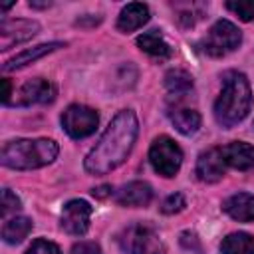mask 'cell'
I'll list each match as a JSON object with an SVG mask.
<instances>
[{"label":"cell","instance_id":"28","mask_svg":"<svg viewBox=\"0 0 254 254\" xmlns=\"http://www.w3.org/2000/svg\"><path fill=\"white\" fill-rule=\"evenodd\" d=\"M109 194H111V187L109 185H101V187L93 189V196H97V198H105Z\"/></svg>","mask_w":254,"mask_h":254},{"label":"cell","instance_id":"19","mask_svg":"<svg viewBox=\"0 0 254 254\" xmlns=\"http://www.w3.org/2000/svg\"><path fill=\"white\" fill-rule=\"evenodd\" d=\"M30 230H32V220L30 218H26V216H14V218H10V220L4 222V226H2V238L8 244H18V242H22L30 234Z\"/></svg>","mask_w":254,"mask_h":254},{"label":"cell","instance_id":"4","mask_svg":"<svg viewBox=\"0 0 254 254\" xmlns=\"http://www.w3.org/2000/svg\"><path fill=\"white\" fill-rule=\"evenodd\" d=\"M117 240L125 254H165L163 240L147 224H131L123 228Z\"/></svg>","mask_w":254,"mask_h":254},{"label":"cell","instance_id":"22","mask_svg":"<svg viewBox=\"0 0 254 254\" xmlns=\"http://www.w3.org/2000/svg\"><path fill=\"white\" fill-rule=\"evenodd\" d=\"M226 8L232 10L244 22L254 20V0H230L226 2Z\"/></svg>","mask_w":254,"mask_h":254},{"label":"cell","instance_id":"24","mask_svg":"<svg viewBox=\"0 0 254 254\" xmlns=\"http://www.w3.org/2000/svg\"><path fill=\"white\" fill-rule=\"evenodd\" d=\"M20 206H22L20 198H18L10 189H4V190H2V216L6 218L10 212L20 210Z\"/></svg>","mask_w":254,"mask_h":254},{"label":"cell","instance_id":"5","mask_svg":"<svg viewBox=\"0 0 254 254\" xmlns=\"http://www.w3.org/2000/svg\"><path fill=\"white\" fill-rule=\"evenodd\" d=\"M240 42H242L240 30L228 20H218L216 24H212V28L202 38L200 48L204 54H208L212 58H222V56L234 52L240 46Z\"/></svg>","mask_w":254,"mask_h":254},{"label":"cell","instance_id":"1","mask_svg":"<svg viewBox=\"0 0 254 254\" xmlns=\"http://www.w3.org/2000/svg\"><path fill=\"white\" fill-rule=\"evenodd\" d=\"M137 133H139V121L135 113L131 109L119 111L111 119V123L107 125L95 147L87 153L83 163L85 171L91 175H105L117 169L129 157L137 141Z\"/></svg>","mask_w":254,"mask_h":254},{"label":"cell","instance_id":"6","mask_svg":"<svg viewBox=\"0 0 254 254\" xmlns=\"http://www.w3.org/2000/svg\"><path fill=\"white\" fill-rule=\"evenodd\" d=\"M149 161L161 177H175L183 163V151L171 137L161 135L149 149Z\"/></svg>","mask_w":254,"mask_h":254},{"label":"cell","instance_id":"3","mask_svg":"<svg viewBox=\"0 0 254 254\" xmlns=\"http://www.w3.org/2000/svg\"><path fill=\"white\" fill-rule=\"evenodd\" d=\"M58 143L52 139H16L2 147L0 161L8 169H40L50 165L58 157Z\"/></svg>","mask_w":254,"mask_h":254},{"label":"cell","instance_id":"21","mask_svg":"<svg viewBox=\"0 0 254 254\" xmlns=\"http://www.w3.org/2000/svg\"><path fill=\"white\" fill-rule=\"evenodd\" d=\"M165 85L171 93H187L192 87V75L185 69H171L165 75Z\"/></svg>","mask_w":254,"mask_h":254},{"label":"cell","instance_id":"17","mask_svg":"<svg viewBox=\"0 0 254 254\" xmlns=\"http://www.w3.org/2000/svg\"><path fill=\"white\" fill-rule=\"evenodd\" d=\"M58 48H64V44H62V42H50V44H40V46H36V48H28V50L16 54L14 58H10V60L4 64V71L18 69V67H22V65H26V64H32V62L40 60L42 56H46V54H50V52H54V50H58Z\"/></svg>","mask_w":254,"mask_h":254},{"label":"cell","instance_id":"9","mask_svg":"<svg viewBox=\"0 0 254 254\" xmlns=\"http://www.w3.org/2000/svg\"><path fill=\"white\" fill-rule=\"evenodd\" d=\"M54 99H56V87L48 79H42V77L28 79L16 91V105H22V107L52 103Z\"/></svg>","mask_w":254,"mask_h":254},{"label":"cell","instance_id":"23","mask_svg":"<svg viewBox=\"0 0 254 254\" xmlns=\"http://www.w3.org/2000/svg\"><path fill=\"white\" fill-rule=\"evenodd\" d=\"M185 206H187V202H185V196H183L181 192H173V194H169V196L163 200V206H161V210H163L165 214H175V212L183 210Z\"/></svg>","mask_w":254,"mask_h":254},{"label":"cell","instance_id":"27","mask_svg":"<svg viewBox=\"0 0 254 254\" xmlns=\"http://www.w3.org/2000/svg\"><path fill=\"white\" fill-rule=\"evenodd\" d=\"M10 95H12L10 81H8V79H2V101H4V103H10Z\"/></svg>","mask_w":254,"mask_h":254},{"label":"cell","instance_id":"8","mask_svg":"<svg viewBox=\"0 0 254 254\" xmlns=\"http://www.w3.org/2000/svg\"><path fill=\"white\" fill-rule=\"evenodd\" d=\"M89 216H91V206L85 200H69L62 208V228L67 234L81 236L89 228Z\"/></svg>","mask_w":254,"mask_h":254},{"label":"cell","instance_id":"20","mask_svg":"<svg viewBox=\"0 0 254 254\" xmlns=\"http://www.w3.org/2000/svg\"><path fill=\"white\" fill-rule=\"evenodd\" d=\"M220 254H254V238L248 232H232L222 240Z\"/></svg>","mask_w":254,"mask_h":254},{"label":"cell","instance_id":"12","mask_svg":"<svg viewBox=\"0 0 254 254\" xmlns=\"http://www.w3.org/2000/svg\"><path fill=\"white\" fill-rule=\"evenodd\" d=\"M222 159L236 171H254V147L244 141H234L220 147Z\"/></svg>","mask_w":254,"mask_h":254},{"label":"cell","instance_id":"26","mask_svg":"<svg viewBox=\"0 0 254 254\" xmlns=\"http://www.w3.org/2000/svg\"><path fill=\"white\" fill-rule=\"evenodd\" d=\"M71 254H101V248L95 242H79L71 248Z\"/></svg>","mask_w":254,"mask_h":254},{"label":"cell","instance_id":"25","mask_svg":"<svg viewBox=\"0 0 254 254\" xmlns=\"http://www.w3.org/2000/svg\"><path fill=\"white\" fill-rule=\"evenodd\" d=\"M26 254H62L60 248L50 242V240H44V238H38L36 242H32V246L28 248Z\"/></svg>","mask_w":254,"mask_h":254},{"label":"cell","instance_id":"18","mask_svg":"<svg viewBox=\"0 0 254 254\" xmlns=\"http://www.w3.org/2000/svg\"><path fill=\"white\" fill-rule=\"evenodd\" d=\"M169 117H171L175 129L183 135H192L200 127V115H198V111H194L190 107H175L169 111Z\"/></svg>","mask_w":254,"mask_h":254},{"label":"cell","instance_id":"14","mask_svg":"<svg viewBox=\"0 0 254 254\" xmlns=\"http://www.w3.org/2000/svg\"><path fill=\"white\" fill-rule=\"evenodd\" d=\"M222 210L238 222H250L254 220V194L236 192L222 202Z\"/></svg>","mask_w":254,"mask_h":254},{"label":"cell","instance_id":"11","mask_svg":"<svg viewBox=\"0 0 254 254\" xmlns=\"http://www.w3.org/2000/svg\"><path fill=\"white\" fill-rule=\"evenodd\" d=\"M224 169H226V163L222 159V153H220V147H212L204 153L198 155V161H196V177L204 183H216L224 177Z\"/></svg>","mask_w":254,"mask_h":254},{"label":"cell","instance_id":"7","mask_svg":"<svg viewBox=\"0 0 254 254\" xmlns=\"http://www.w3.org/2000/svg\"><path fill=\"white\" fill-rule=\"evenodd\" d=\"M97 123H99L97 111L87 107V105H77L75 103V105H69L62 113V127L73 139L89 137L95 131Z\"/></svg>","mask_w":254,"mask_h":254},{"label":"cell","instance_id":"10","mask_svg":"<svg viewBox=\"0 0 254 254\" xmlns=\"http://www.w3.org/2000/svg\"><path fill=\"white\" fill-rule=\"evenodd\" d=\"M40 30L34 20H4L0 24V50H8L20 42L30 40Z\"/></svg>","mask_w":254,"mask_h":254},{"label":"cell","instance_id":"13","mask_svg":"<svg viewBox=\"0 0 254 254\" xmlns=\"http://www.w3.org/2000/svg\"><path fill=\"white\" fill-rule=\"evenodd\" d=\"M153 198V189L149 183L145 181H133L127 183L125 187H121V190H117L115 200L121 206H145L149 204Z\"/></svg>","mask_w":254,"mask_h":254},{"label":"cell","instance_id":"16","mask_svg":"<svg viewBox=\"0 0 254 254\" xmlns=\"http://www.w3.org/2000/svg\"><path fill=\"white\" fill-rule=\"evenodd\" d=\"M137 46H139L145 54H149V56H153V58H157V60H167V58H171V54H173L171 46L167 44V40L163 38V34H159V30L143 32V34L137 38Z\"/></svg>","mask_w":254,"mask_h":254},{"label":"cell","instance_id":"15","mask_svg":"<svg viewBox=\"0 0 254 254\" xmlns=\"http://www.w3.org/2000/svg\"><path fill=\"white\" fill-rule=\"evenodd\" d=\"M147 22H149V8L141 2H131L119 12L117 28L121 32H135Z\"/></svg>","mask_w":254,"mask_h":254},{"label":"cell","instance_id":"2","mask_svg":"<svg viewBox=\"0 0 254 254\" xmlns=\"http://www.w3.org/2000/svg\"><path fill=\"white\" fill-rule=\"evenodd\" d=\"M252 103L250 83L240 71H226L222 77V89L214 101V117L222 127H234L240 123Z\"/></svg>","mask_w":254,"mask_h":254}]
</instances>
